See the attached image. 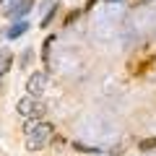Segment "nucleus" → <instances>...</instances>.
<instances>
[{
    "mask_svg": "<svg viewBox=\"0 0 156 156\" xmlns=\"http://www.w3.org/2000/svg\"><path fill=\"white\" fill-rule=\"evenodd\" d=\"M0 3H5V0H0Z\"/></svg>",
    "mask_w": 156,
    "mask_h": 156,
    "instance_id": "nucleus-15",
    "label": "nucleus"
},
{
    "mask_svg": "<svg viewBox=\"0 0 156 156\" xmlns=\"http://www.w3.org/2000/svg\"><path fill=\"white\" fill-rule=\"evenodd\" d=\"M29 62H31V50H26L21 55V65H29Z\"/></svg>",
    "mask_w": 156,
    "mask_h": 156,
    "instance_id": "nucleus-13",
    "label": "nucleus"
},
{
    "mask_svg": "<svg viewBox=\"0 0 156 156\" xmlns=\"http://www.w3.org/2000/svg\"><path fill=\"white\" fill-rule=\"evenodd\" d=\"M135 3H138V0H135Z\"/></svg>",
    "mask_w": 156,
    "mask_h": 156,
    "instance_id": "nucleus-16",
    "label": "nucleus"
},
{
    "mask_svg": "<svg viewBox=\"0 0 156 156\" xmlns=\"http://www.w3.org/2000/svg\"><path fill=\"white\" fill-rule=\"evenodd\" d=\"M55 16H57V8H52V11H50V13H47V16H44V18H42V26H50V23H52V21H55Z\"/></svg>",
    "mask_w": 156,
    "mask_h": 156,
    "instance_id": "nucleus-12",
    "label": "nucleus"
},
{
    "mask_svg": "<svg viewBox=\"0 0 156 156\" xmlns=\"http://www.w3.org/2000/svg\"><path fill=\"white\" fill-rule=\"evenodd\" d=\"M73 148H76V151H81V154H99L96 148H91V146H83L81 140H76V143H73Z\"/></svg>",
    "mask_w": 156,
    "mask_h": 156,
    "instance_id": "nucleus-9",
    "label": "nucleus"
},
{
    "mask_svg": "<svg viewBox=\"0 0 156 156\" xmlns=\"http://www.w3.org/2000/svg\"><path fill=\"white\" fill-rule=\"evenodd\" d=\"M13 65V55L11 52H0V76H5Z\"/></svg>",
    "mask_w": 156,
    "mask_h": 156,
    "instance_id": "nucleus-6",
    "label": "nucleus"
},
{
    "mask_svg": "<svg viewBox=\"0 0 156 156\" xmlns=\"http://www.w3.org/2000/svg\"><path fill=\"white\" fill-rule=\"evenodd\" d=\"M50 146H52V148H62V146H65V138H62V135H55V133H52V138H50Z\"/></svg>",
    "mask_w": 156,
    "mask_h": 156,
    "instance_id": "nucleus-10",
    "label": "nucleus"
},
{
    "mask_svg": "<svg viewBox=\"0 0 156 156\" xmlns=\"http://www.w3.org/2000/svg\"><path fill=\"white\" fill-rule=\"evenodd\" d=\"M107 3H117V0H107Z\"/></svg>",
    "mask_w": 156,
    "mask_h": 156,
    "instance_id": "nucleus-14",
    "label": "nucleus"
},
{
    "mask_svg": "<svg viewBox=\"0 0 156 156\" xmlns=\"http://www.w3.org/2000/svg\"><path fill=\"white\" fill-rule=\"evenodd\" d=\"M52 133H55V128H52L50 122H29L26 125V148L29 151H42L47 143H50Z\"/></svg>",
    "mask_w": 156,
    "mask_h": 156,
    "instance_id": "nucleus-1",
    "label": "nucleus"
},
{
    "mask_svg": "<svg viewBox=\"0 0 156 156\" xmlns=\"http://www.w3.org/2000/svg\"><path fill=\"white\" fill-rule=\"evenodd\" d=\"M0 89H3V86H0Z\"/></svg>",
    "mask_w": 156,
    "mask_h": 156,
    "instance_id": "nucleus-17",
    "label": "nucleus"
},
{
    "mask_svg": "<svg viewBox=\"0 0 156 156\" xmlns=\"http://www.w3.org/2000/svg\"><path fill=\"white\" fill-rule=\"evenodd\" d=\"M26 29H29V23H26V21H16L11 29H8V37L16 39V37H21V34H26Z\"/></svg>",
    "mask_w": 156,
    "mask_h": 156,
    "instance_id": "nucleus-5",
    "label": "nucleus"
},
{
    "mask_svg": "<svg viewBox=\"0 0 156 156\" xmlns=\"http://www.w3.org/2000/svg\"><path fill=\"white\" fill-rule=\"evenodd\" d=\"M52 44H55V34L44 39V44H42V57H44V65H50V52H52Z\"/></svg>",
    "mask_w": 156,
    "mask_h": 156,
    "instance_id": "nucleus-7",
    "label": "nucleus"
},
{
    "mask_svg": "<svg viewBox=\"0 0 156 156\" xmlns=\"http://www.w3.org/2000/svg\"><path fill=\"white\" fill-rule=\"evenodd\" d=\"M31 5H34V0H5L3 13L11 16V18H21V16H26L31 11Z\"/></svg>",
    "mask_w": 156,
    "mask_h": 156,
    "instance_id": "nucleus-3",
    "label": "nucleus"
},
{
    "mask_svg": "<svg viewBox=\"0 0 156 156\" xmlns=\"http://www.w3.org/2000/svg\"><path fill=\"white\" fill-rule=\"evenodd\" d=\"M138 148H140V151H154V148H156V138H143V140L138 143Z\"/></svg>",
    "mask_w": 156,
    "mask_h": 156,
    "instance_id": "nucleus-8",
    "label": "nucleus"
},
{
    "mask_svg": "<svg viewBox=\"0 0 156 156\" xmlns=\"http://www.w3.org/2000/svg\"><path fill=\"white\" fill-rule=\"evenodd\" d=\"M16 112L23 117V120H39V117H44V112H47V107L42 104V101L37 99V96H23V99H18V104H16Z\"/></svg>",
    "mask_w": 156,
    "mask_h": 156,
    "instance_id": "nucleus-2",
    "label": "nucleus"
},
{
    "mask_svg": "<svg viewBox=\"0 0 156 156\" xmlns=\"http://www.w3.org/2000/svg\"><path fill=\"white\" fill-rule=\"evenodd\" d=\"M47 70H39V73H31V76H29V81H26V91L31 96H39L42 94V91L47 89Z\"/></svg>",
    "mask_w": 156,
    "mask_h": 156,
    "instance_id": "nucleus-4",
    "label": "nucleus"
},
{
    "mask_svg": "<svg viewBox=\"0 0 156 156\" xmlns=\"http://www.w3.org/2000/svg\"><path fill=\"white\" fill-rule=\"evenodd\" d=\"M78 16H81V11H78V8H76V11H70V13L65 16V26H73V23L78 21Z\"/></svg>",
    "mask_w": 156,
    "mask_h": 156,
    "instance_id": "nucleus-11",
    "label": "nucleus"
}]
</instances>
